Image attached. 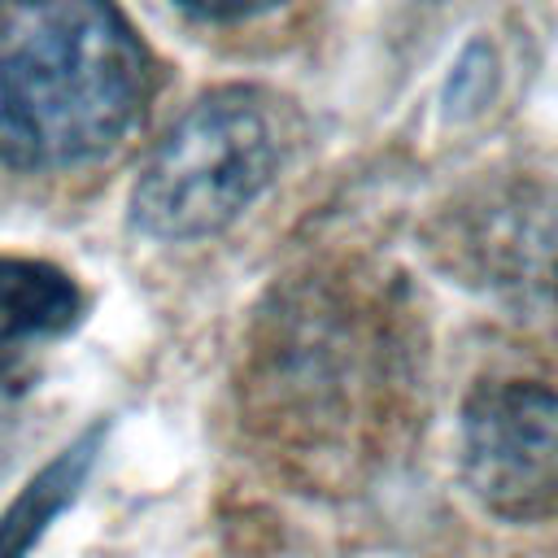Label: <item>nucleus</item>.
I'll list each match as a JSON object with an SVG mask.
<instances>
[{
    "label": "nucleus",
    "mask_w": 558,
    "mask_h": 558,
    "mask_svg": "<svg viewBox=\"0 0 558 558\" xmlns=\"http://www.w3.org/2000/svg\"><path fill=\"white\" fill-rule=\"evenodd\" d=\"M78 288L65 270L31 257H0V371L78 318Z\"/></svg>",
    "instance_id": "4"
},
{
    "label": "nucleus",
    "mask_w": 558,
    "mask_h": 558,
    "mask_svg": "<svg viewBox=\"0 0 558 558\" xmlns=\"http://www.w3.org/2000/svg\"><path fill=\"white\" fill-rule=\"evenodd\" d=\"M144 96L148 57L113 0H0V161L100 157Z\"/></svg>",
    "instance_id": "1"
},
{
    "label": "nucleus",
    "mask_w": 558,
    "mask_h": 558,
    "mask_svg": "<svg viewBox=\"0 0 558 558\" xmlns=\"http://www.w3.org/2000/svg\"><path fill=\"white\" fill-rule=\"evenodd\" d=\"M462 480L501 519L558 501V392L532 379L484 384L462 405Z\"/></svg>",
    "instance_id": "3"
},
{
    "label": "nucleus",
    "mask_w": 558,
    "mask_h": 558,
    "mask_svg": "<svg viewBox=\"0 0 558 558\" xmlns=\"http://www.w3.org/2000/svg\"><path fill=\"white\" fill-rule=\"evenodd\" d=\"M179 4H187L201 17H248V13H262L279 0H179Z\"/></svg>",
    "instance_id": "6"
},
{
    "label": "nucleus",
    "mask_w": 558,
    "mask_h": 558,
    "mask_svg": "<svg viewBox=\"0 0 558 558\" xmlns=\"http://www.w3.org/2000/svg\"><path fill=\"white\" fill-rule=\"evenodd\" d=\"M92 445H96V436H87L83 445L65 449L57 462H48L26 484V493L0 519V558H26V549L39 541V532L48 527V519L74 497V488H78V480H83V471L92 462Z\"/></svg>",
    "instance_id": "5"
},
{
    "label": "nucleus",
    "mask_w": 558,
    "mask_h": 558,
    "mask_svg": "<svg viewBox=\"0 0 558 558\" xmlns=\"http://www.w3.org/2000/svg\"><path fill=\"white\" fill-rule=\"evenodd\" d=\"M283 157L275 100L257 87L201 96L140 170L131 214L157 240H205L231 227Z\"/></svg>",
    "instance_id": "2"
}]
</instances>
